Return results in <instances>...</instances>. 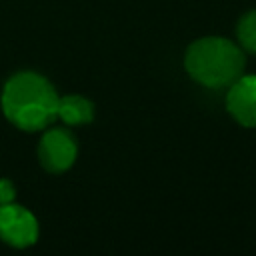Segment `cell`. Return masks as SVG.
I'll return each instance as SVG.
<instances>
[{
	"mask_svg": "<svg viewBox=\"0 0 256 256\" xmlns=\"http://www.w3.org/2000/svg\"><path fill=\"white\" fill-rule=\"evenodd\" d=\"M236 34H238L240 46H242L246 52L256 54V10L246 12V14L240 18L238 28H236Z\"/></svg>",
	"mask_w": 256,
	"mask_h": 256,
	"instance_id": "7",
	"label": "cell"
},
{
	"mask_svg": "<svg viewBox=\"0 0 256 256\" xmlns=\"http://www.w3.org/2000/svg\"><path fill=\"white\" fill-rule=\"evenodd\" d=\"M14 196H16L14 184H12L10 180L2 178V180H0V204H8V202H12Z\"/></svg>",
	"mask_w": 256,
	"mask_h": 256,
	"instance_id": "8",
	"label": "cell"
},
{
	"mask_svg": "<svg viewBox=\"0 0 256 256\" xmlns=\"http://www.w3.org/2000/svg\"><path fill=\"white\" fill-rule=\"evenodd\" d=\"M56 118H60L62 122H66L70 126L86 124V122H92V118H94V106L90 100H86L84 96H78V94L62 96V98H58Z\"/></svg>",
	"mask_w": 256,
	"mask_h": 256,
	"instance_id": "6",
	"label": "cell"
},
{
	"mask_svg": "<svg viewBox=\"0 0 256 256\" xmlns=\"http://www.w3.org/2000/svg\"><path fill=\"white\" fill-rule=\"evenodd\" d=\"M184 66L202 86H230L244 72V52L230 40L208 36L190 44Z\"/></svg>",
	"mask_w": 256,
	"mask_h": 256,
	"instance_id": "2",
	"label": "cell"
},
{
	"mask_svg": "<svg viewBox=\"0 0 256 256\" xmlns=\"http://www.w3.org/2000/svg\"><path fill=\"white\" fill-rule=\"evenodd\" d=\"M0 238L14 248H28L38 240V222L32 212L12 202L0 204Z\"/></svg>",
	"mask_w": 256,
	"mask_h": 256,
	"instance_id": "3",
	"label": "cell"
},
{
	"mask_svg": "<svg viewBox=\"0 0 256 256\" xmlns=\"http://www.w3.org/2000/svg\"><path fill=\"white\" fill-rule=\"evenodd\" d=\"M58 94L36 72L12 76L2 90V112L20 130H40L56 120Z\"/></svg>",
	"mask_w": 256,
	"mask_h": 256,
	"instance_id": "1",
	"label": "cell"
},
{
	"mask_svg": "<svg viewBox=\"0 0 256 256\" xmlns=\"http://www.w3.org/2000/svg\"><path fill=\"white\" fill-rule=\"evenodd\" d=\"M38 156H40V164L48 172H64L76 160V142L66 130L52 128L44 132L38 148Z\"/></svg>",
	"mask_w": 256,
	"mask_h": 256,
	"instance_id": "4",
	"label": "cell"
},
{
	"mask_svg": "<svg viewBox=\"0 0 256 256\" xmlns=\"http://www.w3.org/2000/svg\"><path fill=\"white\" fill-rule=\"evenodd\" d=\"M226 108L238 124L256 126V74H242L230 84Z\"/></svg>",
	"mask_w": 256,
	"mask_h": 256,
	"instance_id": "5",
	"label": "cell"
}]
</instances>
